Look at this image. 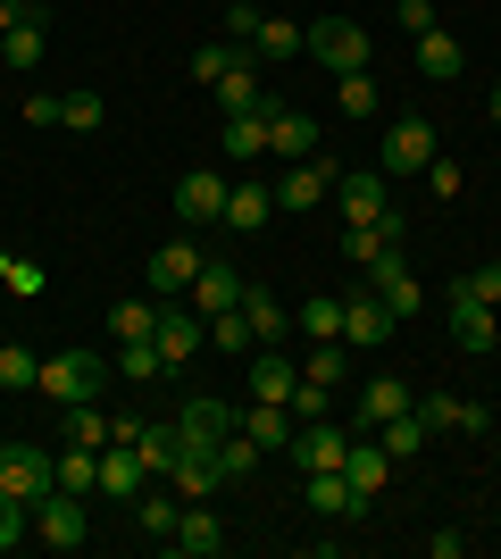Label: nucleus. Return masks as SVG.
Here are the masks:
<instances>
[{
  "label": "nucleus",
  "instance_id": "c756f323",
  "mask_svg": "<svg viewBox=\"0 0 501 559\" xmlns=\"http://www.w3.org/2000/svg\"><path fill=\"white\" fill-rule=\"evenodd\" d=\"M301 492H310V510H318V518H359V492H351V476H343V467H318Z\"/></svg>",
  "mask_w": 501,
  "mask_h": 559
},
{
  "label": "nucleus",
  "instance_id": "7ed1b4c3",
  "mask_svg": "<svg viewBox=\"0 0 501 559\" xmlns=\"http://www.w3.org/2000/svg\"><path fill=\"white\" fill-rule=\"evenodd\" d=\"M235 426H242V409H235V401L192 393V401H184V418H176V451H210V460H217V443H226Z\"/></svg>",
  "mask_w": 501,
  "mask_h": 559
},
{
  "label": "nucleus",
  "instance_id": "f3484780",
  "mask_svg": "<svg viewBox=\"0 0 501 559\" xmlns=\"http://www.w3.org/2000/svg\"><path fill=\"white\" fill-rule=\"evenodd\" d=\"M267 217H276V185H260V176L226 185V217H217V226H235V234H260Z\"/></svg>",
  "mask_w": 501,
  "mask_h": 559
},
{
  "label": "nucleus",
  "instance_id": "dca6fc26",
  "mask_svg": "<svg viewBox=\"0 0 501 559\" xmlns=\"http://www.w3.org/2000/svg\"><path fill=\"white\" fill-rule=\"evenodd\" d=\"M167 551H184V559H217V551H226V526H217V510L184 501V510H176V535H167Z\"/></svg>",
  "mask_w": 501,
  "mask_h": 559
},
{
  "label": "nucleus",
  "instance_id": "0eeeda50",
  "mask_svg": "<svg viewBox=\"0 0 501 559\" xmlns=\"http://www.w3.org/2000/svg\"><path fill=\"white\" fill-rule=\"evenodd\" d=\"M201 267H210V259L192 251V242H159V251L143 259V284H151V301H184Z\"/></svg>",
  "mask_w": 501,
  "mask_h": 559
},
{
  "label": "nucleus",
  "instance_id": "b1692460",
  "mask_svg": "<svg viewBox=\"0 0 501 559\" xmlns=\"http://www.w3.org/2000/svg\"><path fill=\"white\" fill-rule=\"evenodd\" d=\"M217 151H226L235 167L267 159V100H260V109H242V117H226V134H217Z\"/></svg>",
  "mask_w": 501,
  "mask_h": 559
},
{
  "label": "nucleus",
  "instance_id": "cd10ccee",
  "mask_svg": "<svg viewBox=\"0 0 501 559\" xmlns=\"http://www.w3.org/2000/svg\"><path fill=\"white\" fill-rule=\"evenodd\" d=\"M235 301H242V276L226 267V259H210V267L192 276V309H201V318H217V309H235Z\"/></svg>",
  "mask_w": 501,
  "mask_h": 559
},
{
  "label": "nucleus",
  "instance_id": "393cba45",
  "mask_svg": "<svg viewBox=\"0 0 501 559\" xmlns=\"http://www.w3.org/2000/svg\"><path fill=\"white\" fill-rule=\"evenodd\" d=\"M384 251H402V210H384L377 226H343V259H351V267H368V259H384Z\"/></svg>",
  "mask_w": 501,
  "mask_h": 559
},
{
  "label": "nucleus",
  "instance_id": "37998d69",
  "mask_svg": "<svg viewBox=\"0 0 501 559\" xmlns=\"http://www.w3.org/2000/svg\"><path fill=\"white\" fill-rule=\"evenodd\" d=\"M43 50H50V25H9V34H0V59H9V68H34Z\"/></svg>",
  "mask_w": 501,
  "mask_h": 559
},
{
  "label": "nucleus",
  "instance_id": "ea45409f",
  "mask_svg": "<svg viewBox=\"0 0 501 559\" xmlns=\"http://www.w3.org/2000/svg\"><path fill=\"white\" fill-rule=\"evenodd\" d=\"M210 343H217V350H235V359H251V350H260V343H251V318H242V301L210 318Z\"/></svg>",
  "mask_w": 501,
  "mask_h": 559
},
{
  "label": "nucleus",
  "instance_id": "c9c22d12",
  "mask_svg": "<svg viewBox=\"0 0 501 559\" xmlns=\"http://www.w3.org/2000/svg\"><path fill=\"white\" fill-rule=\"evenodd\" d=\"M109 334H118V343H151V334H159V301H118L109 309Z\"/></svg>",
  "mask_w": 501,
  "mask_h": 559
},
{
  "label": "nucleus",
  "instance_id": "ddd939ff",
  "mask_svg": "<svg viewBox=\"0 0 501 559\" xmlns=\"http://www.w3.org/2000/svg\"><path fill=\"white\" fill-rule=\"evenodd\" d=\"M176 217H184V226H217V217H226V176H217V167H184Z\"/></svg>",
  "mask_w": 501,
  "mask_h": 559
},
{
  "label": "nucleus",
  "instance_id": "864d4df0",
  "mask_svg": "<svg viewBox=\"0 0 501 559\" xmlns=\"http://www.w3.org/2000/svg\"><path fill=\"white\" fill-rule=\"evenodd\" d=\"M9 25H50V9L43 0H0V34H9Z\"/></svg>",
  "mask_w": 501,
  "mask_h": 559
},
{
  "label": "nucleus",
  "instance_id": "c85d7f7f",
  "mask_svg": "<svg viewBox=\"0 0 501 559\" xmlns=\"http://www.w3.org/2000/svg\"><path fill=\"white\" fill-rule=\"evenodd\" d=\"M384 334H393V309L377 293H351L343 301V343H384Z\"/></svg>",
  "mask_w": 501,
  "mask_h": 559
},
{
  "label": "nucleus",
  "instance_id": "2f4dec72",
  "mask_svg": "<svg viewBox=\"0 0 501 559\" xmlns=\"http://www.w3.org/2000/svg\"><path fill=\"white\" fill-rule=\"evenodd\" d=\"M251 476H260V443L235 426V435L217 443V485H251Z\"/></svg>",
  "mask_w": 501,
  "mask_h": 559
},
{
  "label": "nucleus",
  "instance_id": "4c0bfd02",
  "mask_svg": "<svg viewBox=\"0 0 501 559\" xmlns=\"http://www.w3.org/2000/svg\"><path fill=\"white\" fill-rule=\"evenodd\" d=\"M334 109H343V117H377V75H368V68L334 75Z\"/></svg>",
  "mask_w": 501,
  "mask_h": 559
},
{
  "label": "nucleus",
  "instance_id": "79ce46f5",
  "mask_svg": "<svg viewBox=\"0 0 501 559\" xmlns=\"http://www.w3.org/2000/svg\"><path fill=\"white\" fill-rule=\"evenodd\" d=\"M59 485H68V492H100V451L68 443V451H59Z\"/></svg>",
  "mask_w": 501,
  "mask_h": 559
},
{
  "label": "nucleus",
  "instance_id": "412c9836",
  "mask_svg": "<svg viewBox=\"0 0 501 559\" xmlns=\"http://www.w3.org/2000/svg\"><path fill=\"white\" fill-rule=\"evenodd\" d=\"M452 301V343L460 350H493L501 326H493V301H468V293H443Z\"/></svg>",
  "mask_w": 501,
  "mask_h": 559
},
{
  "label": "nucleus",
  "instance_id": "a211bd4d",
  "mask_svg": "<svg viewBox=\"0 0 501 559\" xmlns=\"http://www.w3.org/2000/svg\"><path fill=\"white\" fill-rule=\"evenodd\" d=\"M318 201H334V167L326 159H293L285 185H276V210H318Z\"/></svg>",
  "mask_w": 501,
  "mask_h": 559
},
{
  "label": "nucleus",
  "instance_id": "3c124183",
  "mask_svg": "<svg viewBox=\"0 0 501 559\" xmlns=\"http://www.w3.org/2000/svg\"><path fill=\"white\" fill-rule=\"evenodd\" d=\"M25 526H34V510H25L17 492H0V551H17V543H25Z\"/></svg>",
  "mask_w": 501,
  "mask_h": 559
},
{
  "label": "nucleus",
  "instance_id": "a878e982",
  "mask_svg": "<svg viewBox=\"0 0 501 559\" xmlns=\"http://www.w3.org/2000/svg\"><path fill=\"white\" fill-rule=\"evenodd\" d=\"M409 401H418V393H409V384H402L393 368H384V376H368V384H359V426H384V418H402Z\"/></svg>",
  "mask_w": 501,
  "mask_h": 559
},
{
  "label": "nucleus",
  "instance_id": "f8f14e48",
  "mask_svg": "<svg viewBox=\"0 0 501 559\" xmlns=\"http://www.w3.org/2000/svg\"><path fill=\"white\" fill-rule=\"evenodd\" d=\"M409 409L427 418V435H493V409L460 401V393H427V401H409Z\"/></svg>",
  "mask_w": 501,
  "mask_h": 559
},
{
  "label": "nucleus",
  "instance_id": "a19ab883",
  "mask_svg": "<svg viewBox=\"0 0 501 559\" xmlns=\"http://www.w3.org/2000/svg\"><path fill=\"white\" fill-rule=\"evenodd\" d=\"M118 376H126V384H159V376H167L159 343H118Z\"/></svg>",
  "mask_w": 501,
  "mask_h": 559
},
{
  "label": "nucleus",
  "instance_id": "13d9d810",
  "mask_svg": "<svg viewBox=\"0 0 501 559\" xmlns=\"http://www.w3.org/2000/svg\"><path fill=\"white\" fill-rule=\"evenodd\" d=\"M485 109H493V126H501V84H493V100H485Z\"/></svg>",
  "mask_w": 501,
  "mask_h": 559
},
{
  "label": "nucleus",
  "instance_id": "aec40b11",
  "mask_svg": "<svg viewBox=\"0 0 501 559\" xmlns=\"http://www.w3.org/2000/svg\"><path fill=\"white\" fill-rule=\"evenodd\" d=\"M343 476H351V492H359V510L384 492V476H393V460H384V443L377 435H351V460H343Z\"/></svg>",
  "mask_w": 501,
  "mask_h": 559
},
{
  "label": "nucleus",
  "instance_id": "7c9ffc66",
  "mask_svg": "<svg viewBox=\"0 0 501 559\" xmlns=\"http://www.w3.org/2000/svg\"><path fill=\"white\" fill-rule=\"evenodd\" d=\"M377 443H384V460H418L434 435H427V418H418V409H402V418H384V426H377Z\"/></svg>",
  "mask_w": 501,
  "mask_h": 559
},
{
  "label": "nucleus",
  "instance_id": "4be33fe9",
  "mask_svg": "<svg viewBox=\"0 0 501 559\" xmlns=\"http://www.w3.org/2000/svg\"><path fill=\"white\" fill-rule=\"evenodd\" d=\"M242 318H251V343H285V334H293V309L285 301H276V293H267V284H242Z\"/></svg>",
  "mask_w": 501,
  "mask_h": 559
},
{
  "label": "nucleus",
  "instance_id": "c03bdc74",
  "mask_svg": "<svg viewBox=\"0 0 501 559\" xmlns=\"http://www.w3.org/2000/svg\"><path fill=\"white\" fill-rule=\"evenodd\" d=\"M34 376H43V359L25 343H0V393H34Z\"/></svg>",
  "mask_w": 501,
  "mask_h": 559
},
{
  "label": "nucleus",
  "instance_id": "f03ea898",
  "mask_svg": "<svg viewBox=\"0 0 501 559\" xmlns=\"http://www.w3.org/2000/svg\"><path fill=\"white\" fill-rule=\"evenodd\" d=\"M301 50H310L318 68L351 75V68H368V25H351V17H318V25H301Z\"/></svg>",
  "mask_w": 501,
  "mask_h": 559
},
{
  "label": "nucleus",
  "instance_id": "6e6552de",
  "mask_svg": "<svg viewBox=\"0 0 501 559\" xmlns=\"http://www.w3.org/2000/svg\"><path fill=\"white\" fill-rule=\"evenodd\" d=\"M368 293H377V301L393 309V326H402V318H418V309H427V284H418V276H409V267H402V251L368 259Z\"/></svg>",
  "mask_w": 501,
  "mask_h": 559
},
{
  "label": "nucleus",
  "instance_id": "f704fd0d",
  "mask_svg": "<svg viewBox=\"0 0 501 559\" xmlns=\"http://www.w3.org/2000/svg\"><path fill=\"white\" fill-rule=\"evenodd\" d=\"M251 50H260L267 68H276V59H301V25H293V17H260V34H251Z\"/></svg>",
  "mask_w": 501,
  "mask_h": 559
},
{
  "label": "nucleus",
  "instance_id": "9d476101",
  "mask_svg": "<svg viewBox=\"0 0 501 559\" xmlns=\"http://www.w3.org/2000/svg\"><path fill=\"white\" fill-rule=\"evenodd\" d=\"M434 167V126L427 117H393V134H384V176H427Z\"/></svg>",
  "mask_w": 501,
  "mask_h": 559
},
{
  "label": "nucleus",
  "instance_id": "4d7b16f0",
  "mask_svg": "<svg viewBox=\"0 0 501 559\" xmlns=\"http://www.w3.org/2000/svg\"><path fill=\"white\" fill-rule=\"evenodd\" d=\"M427 551H434V559H460V551H468V535H460V526H443V535H427Z\"/></svg>",
  "mask_w": 501,
  "mask_h": 559
},
{
  "label": "nucleus",
  "instance_id": "f257e3e1",
  "mask_svg": "<svg viewBox=\"0 0 501 559\" xmlns=\"http://www.w3.org/2000/svg\"><path fill=\"white\" fill-rule=\"evenodd\" d=\"M100 384H109V359H100V350H50L43 376H34V393L59 401V409H68V401H100Z\"/></svg>",
  "mask_w": 501,
  "mask_h": 559
},
{
  "label": "nucleus",
  "instance_id": "09e8293b",
  "mask_svg": "<svg viewBox=\"0 0 501 559\" xmlns=\"http://www.w3.org/2000/svg\"><path fill=\"white\" fill-rule=\"evenodd\" d=\"M452 293H468V301H501V259H485V267L452 276Z\"/></svg>",
  "mask_w": 501,
  "mask_h": 559
},
{
  "label": "nucleus",
  "instance_id": "6e6d98bb",
  "mask_svg": "<svg viewBox=\"0 0 501 559\" xmlns=\"http://www.w3.org/2000/svg\"><path fill=\"white\" fill-rule=\"evenodd\" d=\"M427 185L443 192V201H452V192H460V159H434V167H427Z\"/></svg>",
  "mask_w": 501,
  "mask_h": 559
},
{
  "label": "nucleus",
  "instance_id": "de8ad7c7",
  "mask_svg": "<svg viewBox=\"0 0 501 559\" xmlns=\"http://www.w3.org/2000/svg\"><path fill=\"white\" fill-rule=\"evenodd\" d=\"M100 117H109V109H100V93H59V126H75V134H93Z\"/></svg>",
  "mask_w": 501,
  "mask_h": 559
},
{
  "label": "nucleus",
  "instance_id": "473e14b6",
  "mask_svg": "<svg viewBox=\"0 0 501 559\" xmlns=\"http://www.w3.org/2000/svg\"><path fill=\"white\" fill-rule=\"evenodd\" d=\"M109 435H118V418H109L100 401H68V443L100 451V443H109Z\"/></svg>",
  "mask_w": 501,
  "mask_h": 559
},
{
  "label": "nucleus",
  "instance_id": "bb28decb",
  "mask_svg": "<svg viewBox=\"0 0 501 559\" xmlns=\"http://www.w3.org/2000/svg\"><path fill=\"white\" fill-rule=\"evenodd\" d=\"M460 68H468V50H460V34L427 25V34H418V75H434V84H452Z\"/></svg>",
  "mask_w": 501,
  "mask_h": 559
},
{
  "label": "nucleus",
  "instance_id": "20e7f679",
  "mask_svg": "<svg viewBox=\"0 0 501 559\" xmlns=\"http://www.w3.org/2000/svg\"><path fill=\"white\" fill-rule=\"evenodd\" d=\"M34 535H43L50 551H84V543H93V526H84V492L50 485L43 501H34Z\"/></svg>",
  "mask_w": 501,
  "mask_h": 559
},
{
  "label": "nucleus",
  "instance_id": "9b49d317",
  "mask_svg": "<svg viewBox=\"0 0 501 559\" xmlns=\"http://www.w3.org/2000/svg\"><path fill=\"white\" fill-rule=\"evenodd\" d=\"M267 151L276 159H318V117L310 109H293V100H267Z\"/></svg>",
  "mask_w": 501,
  "mask_h": 559
},
{
  "label": "nucleus",
  "instance_id": "4468645a",
  "mask_svg": "<svg viewBox=\"0 0 501 559\" xmlns=\"http://www.w3.org/2000/svg\"><path fill=\"white\" fill-rule=\"evenodd\" d=\"M351 460V426H326V418H301V435H293V467H343Z\"/></svg>",
  "mask_w": 501,
  "mask_h": 559
},
{
  "label": "nucleus",
  "instance_id": "58836bf2",
  "mask_svg": "<svg viewBox=\"0 0 501 559\" xmlns=\"http://www.w3.org/2000/svg\"><path fill=\"white\" fill-rule=\"evenodd\" d=\"M242 59H251V50H242V43H201V50H192V75H201V84H210V93H217V75H235Z\"/></svg>",
  "mask_w": 501,
  "mask_h": 559
},
{
  "label": "nucleus",
  "instance_id": "6ab92c4d",
  "mask_svg": "<svg viewBox=\"0 0 501 559\" xmlns=\"http://www.w3.org/2000/svg\"><path fill=\"white\" fill-rule=\"evenodd\" d=\"M242 435H251L260 451H293L301 418H293V401H251V409H242Z\"/></svg>",
  "mask_w": 501,
  "mask_h": 559
},
{
  "label": "nucleus",
  "instance_id": "49530a36",
  "mask_svg": "<svg viewBox=\"0 0 501 559\" xmlns=\"http://www.w3.org/2000/svg\"><path fill=\"white\" fill-rule=\"evenodd\" d=\"M301 334H318V343H343V301H326V293H318V301L301 309Z\"/></svg>",
  "mask_w": 501,
  "mask_h": 559
},
{
  "label": "nucleus",
  "instance_id": "2eb2a0df",
  "mask_svg": "<svg viewBox=\"0 0 501 559\" xmlns=\"http://www.w3.org/2000/svg\"><path fill=\"white\" fill-rule=\"evenodd\" d=\"M334 210H343V226H377L393 201H384V176L377 167H359V176H334Z\"/></svg>",
  "mask_w": 501,
  "mask_h": 559
},
{
  "label": "nucleus",
  "instance_id": "a18cd8bd",
  "mask_svg": "<svg viewBox=\"0 0 501 559\" xmlns=\"http://www.w3.org/2000/svg\"><path fill=\"white\" fill-rule=\"evenodd\" d=\"M176 510H184V501H167V492H151V485L134 492V518H143V535H159V543L176 535Z\"/></svg>",
  "mask_w": 501,
  "mask_h": 559
},
{
  "label": "nucleus",
  "instance_id": "e433bc0d",
  "mask_svg": "<svg viewBox=\"0 0 501 559\" xmlns=\"http://www.w3.org/2000/svg\"><path fill=\"white\" fill-rule=\"evenodd\" d=\"M351 376V359H343V343H310V359H301V384H318V393H334Z\"/></svg>",
  "mask_w": 501,
  "mask_h": 559
},
{
  "label": "nucleus",
  "instance_id": "5fc2aeb1",
  "mask_svg": "<svg viewBox=\"0 0 501 559\" xmlns=\"http://www.w3.org/2000/svg\"><path fill=\"white\" fill-rule=\"evenodd\" d=\"M393 25H402V34H427V25H434V0H393Z\"/></svg>",
  "mask_w": 501,
  "mask_h": 559
},
{
  "label": "nucleus",
  "instance_id": "1a4fd4ad",
  "mask_svg": "<svg viewBox=\"0 0 501 559\" xmlns=\"http://www.w3.org/2000/svg\"><path fill=\"white\" fill-rule=\"evenodd\" d=\"M151 343H159L167 368H184L192 350H210V318H201V309H184V301H159V334H151Z\"/></svg>",
  "mask_w": 501,
  "mask_h": 559
},
{
  "label": "nucleus",
  "instance_id": "8fccbe9b",
  "mask_svg": "<svg viewBox=\"0 0 501 559\" xmlns=\"http://www.w3.org/2000/svg\"><path fill=\"white\" fill-rule=\"evenodd\" d=\"M0 284L34 301V293H43V267H34V259H17V251H0Z\"/></svg>",
  "mask_w": 501,
  "mask_h": 559
},
{
  "label": "nucleus",
  "instance_id": "39448f33",
  "mask_svg": "<svg viewBox=\"0 0 501 559\" xmlns=\"http://www.w3.org/2000/svg\"><path fill=\"white\" fill-rule=\"evenodd\" d=\"M50 485H59V460L43 443H0V492H17L25 510H34Z\"/></svg>",
  "mask_w": 501,
  "mask_h": 559
},
{
  "label": "nucleus",
  "instance_id": "423d86ee",
  "mask_svg": "<svg viewBox=\"0 0 501 559\" xmlns=\"http://www.w3.org/2000/svg\"><path fill=\"white\" fill-rule=\"evenodd\" d=\"M151 485V460H143V443H100V501H118V510H134V492Z\"/></svg>",
  "mask_w": 501,
  "mask_h": 559
},
{
  "label": "nucleus",
  "instance_id": "603ef678",
  "mask_svg": "<svg viewBox=\"0 0 501 559\" xmlns=\"http://www.w3.org/2000/svg\"><path fill=\"white\" fill-rule=\"evenodd\" d=\"M260 0H226V43H251V34H260Z\"/></svg>",
  "mask_w": 501,
  "mask_h": 559
},
{
  "label": "nucleus",
  "instance_id": "5701e85b",
  "mask_svg": "<svg viewBox=\"0 0 501 559\" xmlns=\"http://www.w3.org/2000/svg\"><path fill=\"white\" fill-rule=\"evenodd\" d=\"M293 384H301V359H285L276 343L251 350V401H293Z\"/></svg>",
  "mask_w": 501,
  "mask_h": 559
},
{
  "label": "nucleus",
  "instance_id": "72a5a7b5",
  "mask_svg": "<svg viewBox=\"0 0 501 559\" xmlns=\"http://www.w3.org/2000/svg\"><path fill=\"white\" fill-rule=\"evenodd\" d=\"M260 68H251V59H242V68L235 75H217V109H226V117H242V109H260Z\"/></svg>",
  "mask_w": 501,
  "mask_h": 559
}]
</instances>
